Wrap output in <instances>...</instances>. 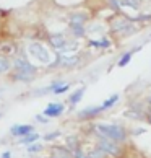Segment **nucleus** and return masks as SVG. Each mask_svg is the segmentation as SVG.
I'll return each instance as SVG.
<instances>
[{
    "label": "nucleus",
    "instance_id": "7",
    "mask_svg": "<svg viewBox=\"0 0 151 158\" xmlns=\"http://www.w3.org/2000/svg\"><path fill=\"white\" fill-rule=\"evenodd\" d=\"M10 131H11V134H13V135H16V137H23V135H26V134L33 132V131H34V127L30 126V124H16V126L11 127Z\"/></svg>",
    "mask_w": 151,
    "mask_h": 158
},
{
    "label": "nucleus",
    "instance_id": "25",
    "mask_svg": "<svg viewBox=\"0 0 151 158\" xmlns=\"http://www.w3.org/2000/svg\"><path fill=\"white\" fill-rule=\"evenodd\" d=\"M125 116L130 119H141V113H138V111H127Z\"/></svg>",
    "mask_w": 151,
    "mask_h": 158
},
{
    "label": "nucleus",
    "instance_id": "5",
    "mask_svg": "<svg viewBox=\"0 0 151 158\" xmlns=\"http://www.w3.org/2000/svg\"><path fill=\"white\" fill-rule=\"evenodd\" d=\"M132 30H133V23L127 18H117L112 23V31L115 33L125 34V33H130Z\"/></svg>",
    "mask_w": 151,
    "mask_h": 158
},
{
    "label": "nucleus",
    "instance_id": "22",
    "mask_svg": "<svg viewBox=\"0 0 151 158\" xmlns=\"http://www.w3.org/2000/svg\"><path fill=\"white\" fill-rule=\"evenodd\" d=\"M42 150V143H30L28 145V152H30V153H36V152H41Z\"/></svg>",
    "mask_w": 151,
    "mask_h": 158
},
{
    "label": "nucleus",
    "instance_id": "20",
    "mask_svg": "<svg viewBox=\"0 0 151 158\" xmlns=\"http://www.w3.org/2000/svg\"><path fill=\"white\" fill-rule=\"evenodd\" d=\"M137 49H140V48H137ZM137 49H133V51H130V52H127L125 56H122V57H120V60H119V67H125L127 64L130 62V59H132V56H133V52H135Z\"/></svg>",
    "mask_w": 151,
    "mask_h": 158
},
{
    "label": "nucleus",
    "instance_id": "21",
    "mask_svg": "<svg viewBox=\"0 0 151 158\" xmlns=\"http://www.w3.org/2000/svg\"><path fill=\"white\" fill-rule=\"evenodd\" d=\"M91 46H96V48H109L111 46V43H109V39L102 38V41H89Z\"/></svg>",
    "mask_w": 151,
    "mask_h": 158
},
{
    "label": "nucleus",
    "instance_id": "14",
    "mask_svg": "<svg viewBox=\"0 0 151 158\" xmlns=\"http://www.w3.org/2000/svg\"><path fill=\"white\" fill-rule=\"evenodd\" d=\"M52 155H54V158H72L70 150H65V148H60V147L52 148Z\"/></svg>",
    "mask_w": 151,
    "mask_h": 158
},
{
    "label": "nucleus",
    "instance_id": "17",
    "mask_svg": "<svg viewBox=\"0 0 151 158\" xmlns=\"http://www.w3.org/2000/svg\"><path fill=\"white\" fill-rule=\"evenodd\" d=\"M86 156H88V158H106L107 153L97 147V148H94V150H91L89 153H86Z\"/></svg>",
    "mask_w": 151,
    "mask_h": 158
},
{
    "label": "nucleus",
    "instance_id": "10",
    "mask_svg": "<svg viewBox=\"0 0 151 158\" xmlns=\"http://www.w3.org/2000/svg\"><path fill=\"white\" fill-rule=\"evenodd\" d=\"M59 60H60L62 65H65V67H72V65H77L80 59H78V56L70 54V56H59Z\"/></svg>",
    "mask_w": 151,
    "mask_h": 158
},
{
    "label": "nucleus",
    "instance_id": "9",
    "mask_svg": "<svg viewBox=\"0 0 151 158\" xmlns=\"http://www.w3.org/2000/svg\"><path fill=\"white\" fill-rule=\"evenodd\" d=\"M101 113V108L99 106H91V108H86L83 111H80V118L81 119H88V118H94L96 114H99Z\"/></svg>",
    "mask_w": 151,
    "mask_h": 158
},
{
    "label": "nucleus",
    "instance_id": "31",
    "mask_svg": "<svg viewBox=\"0 0 151 158\" xmlns=\"http://www.w3.org/2000/svg\"><path fill=\"white\" fill-rule=\"evenodd\" d=\"M149 104H151V98H149Z\"/></svg>",
    "mask_w": 151,
    "mask_h": 158
},
{
    "label": "nucleus",
    "instance_id": "11",
    "mask_svg": "<svg viewBox=\"0 0 151 158\" xmlns=\"http://www.w3.org/2000/svg\"><path fill=\"white\" fill-rule=\"evenodd\" d=\"M86 20H88V15H86V13H80V11H78V13H73L68 21H70V25H85Z\"/></svg>",
    "mask_w": 151,
    "mask_h": 158
},
{
    "label": "nucleus",
    "instance_id": "8",
    "mask_svg": "<svg viewBox=\"0 0 151 158\" xmlns=\"http://www.w3.org/2000/svg\"><path fill=\"white\" fill-rule=\"evenodd\" d=\"M49 43L54 46L55 49H62L63 46H65V43H67V39H65V36L63 34H60V33H57V34H52L50 36V39H49Z\"/></svg>",
    "mask_w": 151,
    "mask_h": 158
},
{
    "label": "nucleus",
    "instance_id": "30",
    "mask_svg": "<svg viewBox=\"0 0 151 158\" xmlns=\"http://www.w3.org/2000/svg\"><path fill=\"white\" fill-rule=\"evenodd\" d=\"M148 119H149V122H151V113L148 114Z\"/></svg>",
    "mask_w": 151,
    "mask_h": 158
},
{
    "label": "nucleus",
    "instance_id": "19",
    "mask_svg": "<svg viewBox=\"0 0 151 158\" xmlns=\"http://www.w3.org/2000/svg\"><path fill=\"white\" fill-rule=\"evenodd\" d=\"M70 30H72V33H73L77 38L85 36V26H83V25H70Z\"/></svg>",
    "mask_w": 151,
    "mask_h": 158
},
{
    "label": "nucleus",
    "instance_id": "15",
    "mask_svg": "<svg viewBox=\"0 0 151 158\" xmlns=\"http://www.w3.org/2000/svg\"><path fill=\"white\" fill-rule=\"evenodd\" d=\"M38 139H39V135L33 131V132H30V134H26V135H23L21 140H20V143H23V145H30V143H33V142H36Z\"/></svg>",
    "mask_w": 151,
    "mask_h": 158
},
{
    "label": "nucleus",
    "instance_id": "27",
    "mask_svg": "<svg viewBox=\"0 0 151 158\" xmlns=\"http://www.w3.org/2000/svg\"><path fill=\"white\" fill-rule=\"evenodd\" d=\"M59 135H60V132L57 131V132H52V134H47V135H46L44 139H46V140H54V139H57V137H59Z\"/></svg>",
    "mask_w": 151,
    "mask_h": 158
},
{
    "label": "nucleus",
    "instance_id": "26",
    "mask_svg": "<svg viewBox=\"0 0 151 158\" xmlns=\"http://www.w3.org/2000/svg\"><path fill=\"white\" fill-rule=\"evenodd\" d=\"M73 156H75V158H88V156H86V153H85V152L81 150V148H78V147L73 150Z\"/></svg>",
    "mask_w": 151,
    "mask_h": 158
},
{
    "label": "nucleus",
    "instance_id": "6",
    "mask_svg": "<svg viewBox=\"0 0 151 158\" xmlns=\"http://www.w3.org/2000/svg\"><path fill=\"white\" fill-rule=\"evenodd\" d=\"M63 113V104L62 103H50L47 108L44 109V114L49 118H57Z\"/></svg>",
    "mask_w": 151,
    "mask_h": 158
},
{
    "label": "nucleus",
    "instance_id": "24",
    "mask_svg": "<svg viewBox=\"0 0 151 158\" xmlns=\"http://www.w3.org/2000/svg\"><path fill=\"white\" fill-rule=\"evenodd\" d=\"M67 147L68 150H75L78 147V143H77V137H68L67 139Z\"/></svg>",
    "mask_w": 151,
    "mask_h": 158
},
{
    "label": "nucleus",
    "instance_id": "18",
    "mask_svg": "<svg viewBox=\"0 0 151 158\" xmlns=\"http://www.w3.org/2000/svg\"><path fill=\"white\" fill-rule=\"evenodd\" d=\"M68 88H70V85H59V83H55V85H52L50 86V90H52V93H55V95H62L63 91H67Z\"/></svg>",
    "mask_w": 151,
    "mask_h": 158
},
{
    "label": "nucleus",
    "instance_id": "1",
    "mask_svg": "<svg viewBox=\"0 0 151 158\" xmlns=\"http://www.w3.org/2000/svg\"><path fill=\"white\" fill-rule=\"evenodd\" d=\"M96 134L101 135L102 139H109L114 140V142H122L127 137L124 127L115 124H96Z\"/></svg>",
    "mask_w": 151,
    "mask_h": 158
},
{
    "label": "nucleus",
    "instance_id": "16",
    "mask_svg": "<svg viewBox=\"0 0 151 158\" xmlns=\"http://www.w3.org/2000/svg\"><path fill=\"white\" fill-rule=\"evenodd\" d=\"M119 101V95H112L109 99H106V101H102V104H101V111H106V109H109V108H112L115 103Z\"/></svg>",
    "mask_w": 151,
    "mask_h": 158
},
{
    "label": "nucleus",
    "instance_id": "2",
    "mask_svg": "<svg viewBox=\"0 0 151 158\" xmlns=\"http://www.w3.org/2000/svg\"><path fill=\"white\" fill-rule=\"evenodd\" d=\"M15 69H16L15 78L20 80H31L38 72V69L25 59H15Z\"/></svg>",
    "mask_w": 151,
    "mask_h": 158
},
{
    "label": "nucleus",
    "instance_id": "4",
    "mask_svg": "<svg viewBox=\"0 0 151 158\" xmlns=\"http://www.w3.org/2000/svg\"><path fill=\"white\" fill-rule=\"evenodd\" d=\"M97 147H99L101 150H104L107 155H111V156H115V158L120 156V147L117 143H114V140L101 139L99 142H97Z\"/></svg>",
    "mask_w": 151,
    "mask_h": 158
},
{
    "label": "nucleus",
    "instance_id": "3",
    "mask_svg": "<svg viewBox=\"0 0 151 158\" xmlns=\"http://www.w3.org/2000/svg\"><path fill=\"white\" fill-rule=\"evenodd\" d=\"M28 52H30L33 57H36L39 62H42V64H49V60H50V56H49L47 49H46L42 44H39V43H33V44H30V48H28Z\"/></svg>",
    "mask_w": 151,
    "mask_h": 158
},
{
    "label": "nucleus",
    "instance_id": "13",
    "mask_svg": "<svg viewBox=\"0 0 151 158\" xmlns=\"http://www.w3.org/2000/svg\"><path fill=\"white\" fill-rule=\"evenodd\" d=\"M119 7H127V8H133V10H138L140 8V0H117Z\"/></svg>",
    "mask_w": 151,
    "mask_h": 158
},
{
    "label": "nucleus",
    "instance_id": "23",
    "mask_svg": "<svg viewBox=\"0 0 151 158\" xmlns=\"http://www.w3.org/2000/svg\"><path fill=\"white\" fill-rule=\"evenodd\" d=\"M8 69H10V62L5 59V57H0V73L7 72Z\"/></svg>",
    "mask_w": 151,
    "mask_h": 158
},
{
    "label": "nucleus",
    "instance_id": "28",
    "mask_svg": "<svg viewBox=\"0 0 151 158\" xmlns=\"http://www.w3.org/2000/svg\"><path fill=\"white\" fill-rule=\"evenodd\" d=\"M36 119H38L39 122H47V119H46V118H42V116H36Z\"/></svg>",
    "mask_w": 151,
    "mask_h": 158
},
{
    "label": "nucleus",
    "instance_id": "12",
    "mask_svg": "<svg viewBox=\"0 0 151 158\" xmlns=\"http://www.w3.org/2000/svg\"><path fill=\"white\" fill-rule=\"evenodd\" d=\"M83 95H85V86H81V88L75 90V91L72 93L70 98H68V101H70L72 104H78V103L81 101V98H83Z\"/></svg>",
    "mask_w": 151,
    "mask_h": 158
},
{
    "label": "nucleus",
    "instance_id": "29",
    "mask_svg": "<svg viewBox=\"0 0 151 158\" xmlns=\"http://www.w3.org/2000/svg\"><path fill=\"white\" fill-rule=\"evenodd\" d=\"M2 158H11V153L10 152H5V153H2Z\"/></svg>",
    "mask_w": 151,
    "mask_h": 158
}]
</instances>
